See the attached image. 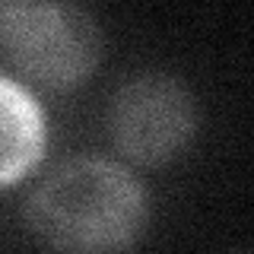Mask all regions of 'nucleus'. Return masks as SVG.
Instances as JSON below:
<instances>
[{
  "mask_svg": "<svg viewBox=\"0 0 254 254\" xmlns=\"http://www.w3.org/2000/svg\"><path fill=\"white\" fill-rule=\"evenodd\" d=\"M108 130L118 153L137 165H165L197 133V102L185 79L143 70L118 86L108 105Z\"/></svg>",
  "mask_w": 254,
  "mask_h": 254,
  "instance_id": "nucleus-3",
  "label": "nucleus"
},
{
  "mask_svg": "<svg viewBox=\"0 0 254 254\" xmlns=\"http://www.w3.org/2000/svg\"><path fill=\"white\" fill-rule=\"evenodd\" d=\"M16 73L42 89H73L102 61V26L76 3H13L3 35Z\"/></svg>",
  "mask_w": 254,
  "mask_h": 254,
  "instance_id": "nucleus-2",
  "label": "nucleus"
},
{
  "mask_svg": "<svg viewBox=\"0 0 254 254\" xmlns=\"http://www.w3.org/2000/svg\"><path fill=\"white\" fill-rule=\"evenodd\" d=\"M22 216L51 254H127L146 235L149 194L121 162L73 156L38 178Z\"/></svg>",
  "mask_w": 254,
  "mask_h": 254,
  "instance_id": "nucleus-1",
  "label": "nucleus"
},
{
  "mask_svg": "<svg viewBox=\"0 0 254 254\" xmlns=\"http://www.w3.org/2000/svg\"><path fill=\"white\" fill-rule=\"evenodd\" d=\"M10 13H13V3H0V45H3L6 26H10Z\"/></svg>",
  "mask_w": 254,
  "mask_h": 254,
  "instance_id": "nucleus-5",
  "label": "nucleus"
},
{
  "mask_svg": "<svg viewBox=\"0 0 254 254\" xmlns=\"http://www.w3.org/2000/svg\"><path fill=\"white\" fill-rule=\"evenodd\" d=\"M48 127L26 83L0 73V188L19 185L42 162Z\"/></svg>",
  "mask_w": 254,
  "mask_h": 254,
  "instance_id": "nucleus-4",
  "label": "nucleus"
}]
</instances>
